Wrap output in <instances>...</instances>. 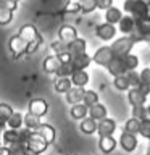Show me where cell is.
Here are the masks:
<instances>
[{
  "label": "cell",
  "instance_id": "obj_1",
  "mask_svg": "<svg viewBox=\"0 0 150 155\" xmlns=\"http://www.w3.org/2000/svg\"><path fill=\"white\" fill-rule=\"evenodd\" d=\"M124 12L129 13V16H132L134 21H137V19L148 18L150 8H148L147 2H144V0H126Z\"/></svg>",
  "mask_w": 150,
  "mask_h": 155
},
{
  "label": "cell",
  "instance_id": "obj_2",
  "mask_svg": "<svg viewBox=\"0 0 150 155\" xmlns=\"http://www.w3.org/2000/svg\"><path fill=\"white\" fill-rule=\"evenodd\" d=\"M139 41V36H123L119 39H116V41L111 42L110 48L113 50L115 57H123V55H128V53H131V50H132L134 44Z\"/></svg>",
  "mask_w": 150,
  "mask_h": 155
},
{
  "label": "cell",
  "instance_id": "obj_3",
  "mask_svg": "<svg viewBox=\"0 0 150 155\" xmlns=\"http://www.w3.org/2000/svg\"><path fill=\"white\" fill-rule=\"evenodd\" d=\"M47 147H48V144H47L37 133H32L31 136H29L28 142H26L28 153H32V155H39V153L45 152Z\"/></svg>",
  "mask_w": 150,
  "mask_h": 155
},
{
  "label": "cell",
  "instance_id": "obj_4",
  "mask_svg": "<svg viewBox=\"0 0 150 155\" xmlns=\"http://www.w3.org/2000/svg\"><path fill=\"white\" fill-rule=\"evenodd\" d=\"M113 58H115V53L110 48V45H103V47H100L99 50L95 52V55L92 57V61H95L97 65L106 68L111 61H113Z\"/></svg>",
  "mask_w": 150,
  "mask_h": 155
},
{
  "label": "cell",
  "instance_id": "obj_5",
  "mask_svg": "<svg viewBox=\"0 0 150 155\" xmlns=\"http://www.w3.org/2000/svg\"><path fill=\"white\" fill-rule=\"evenodd\" d=\"M10 50H11V53H13V57L15 58H19L23 55V53H26V47H28V44L23 41L21 37L18 36H11L10 37Z\"/></svg>",
  "mask_w": 150,
  "mask_h": 155
},
{
  "label": "cell",
  "instance_id": "obj_6",
  "mask_svg": "<svg viewBox=\"0 0 150 155\" xmlns=\"http://www.w3.org/2000/svg\"><path fill=\"white\" fill-rule=\"evenodd\" d=\"M32 133H37L47 144H52L53 140H55V128H53L52 124L41 123L36 129H32Z\"/></svg>",
  "mask_w": 150,
  "mask_h": 155
},
{
  "label": "cell",
  "instance_id": "obj_7",
  "mask_svg": "<svg viewBox=\"0 0 150 155\" xmlns=\"http://www.w3.org/2000/svg\"><path fill=\"white\" fill-rule=\"evenodd\" d=\"M48 110V105L44 99H32L29 102V107H28V113H32L36 116H44Z\"/></svg>",
  "mask_w": 150,
  "mask_h": 155
},
{
  "label": "cell",
  "instance_id": "obj_8",
  "mask_svg": "<svg viewBox=\"0 0 150 155\" xmlns=\"http://www.w3.org/2000/svg\"><path fill=\"white\" fill-rule=\"evenodd\" d=\"M18 36L21 37L26 44H31V42L36 41L41 34L37 32L36 26H32V24H23L21 29H19V32H18Z\"/></svg>",
  "mask_w": 150,
  "mask_h": 155
},
{
  "label": "cell",
  "instance_id": "obj_9",
  "mask_svg": "<svg viewBox=\"0 0 150 155\" xmlns=\"http://www.w3.org/2000/svg\"><path fill=\"white\" fill-rule=\"evenodd\" d=\"M95 34L99 39H102V41H111V39L116 36V28L113 24L103 23V24H100V26H97Z\"/></svg>",
  "mask_w": 150,
  "mask_h": 155
},
{
  "label": "cell",
  "instance_id": "obj_10",
  "mask_svg": "<svg viewBox=\"0 0 150 155\" xmlns=\"http://www.w3.org/2000/svg\"><path fill=\"white\" fill-rule=\"evenodd\" d=\"M119 145L126 152H134L135 147H137V137L134 134H129L126 131H123L119 136Z\"/></svg>",
  "mask_w": 150,
  "mask_h": 155
},
{
  "label": "cell",
  "instance_id": "obj_11",
  "mask_svg": "<svg viewBox=\"0 0 150 155\" xmlns=\"http://www.w3.org/2000/svg\"><path fill=\"white\" fill-rule=\"evenodd\" d=\"M76 37H77L76 28L71 26V24H65V26H61L60 31H58V41H61V42H65V44L73 42Z\"/></svg>",
  "mask_w": 150,
  "mask_h": 155
},
{
  "label": "cell",
  "instance_id": "obj_12",
  "mask_svg": "<svg viewBox=\"0 0 150 155\" xmlns=\"http://www.w3.org/2000/svg\"><path fill=\"white\" fill-rule=\"evenodd\" d=\"M66 48L68 52H70V55L74 58V57H79L82 53H86V41L81 37H76L73 42L66 44Z\"/></svg>",
  "mask_w": 150,
  "mask_h": 155
},
{
  "label": "cell",
  "instance_id": "obj_13",
  "mask_svg": "<svg viewBox=\"0 0 150 155\" xmlns=\"http://www.w3.org/2000/svg\"><path fill=\"white\" fill-rule=\"evenodd\" d=\"M116 131V123L115 120L111 118H105L99 121V126H97V133H99V136L102 137V136H111Z\"/></svg>",
  "mask_w": 150,
  "mask_h": 155
},
{
  "label": "cell",
  "instance_id": "obj_14",
  "mask_svg": "<svg viewBox=\"0 0 150 155\" xmlns=\"http://www.w3.org/2000/svg\"><path fill=\"white\" fill-rule=\"evenodd\" d=\"M84 92H86L84 87H71V89L66 92V102H68V104H71V105L82 104Z\"/></svg>",
  "mask_w": 150,
  "mask_h": 155
},
{
  "label": "cell",
  "instance_id": "obj_15",
  "mask_svg": "<svg viewBox=\"0 0 150 155\" xmlns=\"http://www.w3.org/2000/svg\"><path fill=\"white\" fill-rule=\"evenodd\" d=\"M145 97L142 92H140L137 87H129L128 89V100H129V104L131 107H137V105H144L145 104Z\"/></svg>",
  "mask_w": 150,
  "mask_h": 155
},
{
  "label": "cell",
  "instance_id": "obj_16",
  "mask_svg": "<svg viewBox=\"0 0 150 155\" xmlns=\"http://www.w3.org/2000/svg\"><path fill=\"white\" fill-rule=\"evenodd\" d=\"M87 115H90L89 118L95 120L97 123H99V121L106 118V107L103 104H99V102H97V104H94L92 107H89V113Z\"/></svg>",
  "mask_w": 150,
  "mask_h": 155
},
{
  "label": "cell",
  "instance_id": "obj_17",
  "mask_svg": "<svg viewBox=\"0 0 150 155\" xmlns=\"http://www.w3.org/2000/svg\"><path fill=\"white\" fill-rule=\"evenodd\" d=\"M89 74H87V71L86 70H81V71H74L71 74V84L73 87H86L87 86V82H89Z\"/></svg>",
  "mask_w": 150,
  "mask_h": 155
},
{
  "label": "cell",
  "instance_id": "obj_18",
  "mask_svg": "<svg viewBox=\"0 0 150 155\" xmlns=\"http://www.w3.org/2000/svg\"><path fill=\"white\" fill-rule=\"evenodd\" d=\"M60 66H61V61L58 60L57 55H50L44 60V71L48 73V74H57Z\"/></svg>",
  "mask_w": 150,
  "mask_h": 155
},
{
  "label": "cell",
  "instance_id": "obj_19",
  "mask_svg": "<svg viewBox=\"0 0 150 155\" xmlns=\"http://www.w3.org/2000/svg\"><path fill=\"white\" fill-rule=\"evenodd\" d=\"M118 26H119V31L126 34V36H131V34L134 32V29H135V21L132 19V16H129V15H123V18L119 19V23H118Z\"/></svg>",
  "mask_w": 150,
  "mask_h": 155
},
{
  "label": "cell",
  "instance_id": "obj_20",
  "mask_svg": "<svg viewBox=\"0 0 150 155\" xmlns=\"http://www.w3.org/2000/svg\"><path fill=\"white\" fill-rule=\"evenodd\" d=\"M116 147V139L113 136H102L99 139V149L103 153H111Z\"/></svg>",
  "mask_w": 150,
  "mask_h": 155
},
{
  "label": "cell",
  "instance_id": "obj_21",
  "mask_svg": "<svg viewBox=\"0 0 150 155\" xmlns=\"http://www.w3.org/2000/svg\"><path fill=\"white\" fill-rule=\"evenodd\" d=\"M106 70L108 73L113 78L116 76H121V74H126V70H124V65H123V60H121V57H115L113 61L110 63L108 66H106Z\"/></svg>",
  "mask_w": 150,
  "mask_h": 155
},
{
  "label": "cell",
  "instance_id": "obj_22",
  "mask_svg": "<svg viewBox=\"0 0 150 155\" xmlns=\"http://www.w3.org/2000/svg\"><path fill=\"white\" fill-rule=\"evenodd\" d=\"M90 61H92V57H89L87 53H82V55L73 58L71 65L74 66V71H81V70H86L90 65Z\"/></svg>",
  "mask_w": 150,
  "mask_h": 155
},
{
  "label": "cell",
  "instance_id": "obj_23",
  "mask_svg": "<svg viewBox=\"0 0 150 155\" xmlns=\"http://www.w3.org/2000/svg\"><path fill=\"white\" fill-rule=\"evenodd\" d=\"M121 18H123V13H121L119 8L110 7L108 10H105V23H108V24H116V23H119Z\"/></svg>",
  "mask_w": 150,
  "mask_h": 155
},
{
  "label": "cell",
  "instance_id": "obj_24",
  "mask_svg": "<svg viewBox=\"0 0 150 155\" xmlns=\"http://www.w3.org/2000/svg\"><path fill=\"white\" fill-rule=\"evenodd\" d=\"M137 31L139 37H150V19L145 18V19H137L135 21V29Z\"/></svg>",
  "mask_w": 150,
  "mask_h": 155
},
{
  "label": "cell",
  "instance_id": "obj_25",
  "mask_svg": "<svg viewBox=\"0 0 150 155\" xmlns=\"http://www.w3.org/2000/svg\"><path fill=\"white\" fill-rule=\"evenodd\" d=\"M71 118L73 120H79V121H82L87 116V113H89V108H87L86 105H82V104H77V105H73L71 107Z\"/></svg>",
  "mask_w": 150,
  "mask_h": 155
},
{
  "label": "cell",
  "instance_id": "obj_26",
  "mask_svg": "<svg viewBox=\"0 0 150 155\" xmlns=\"http://www.w3.org/2000/svg\"><path fill=\"white\" fill-rule=\"evenodd\" d=\"M97 126H99V123H97L95 120H92V118H84L81 121V126H79V129L82 131L84 134H94L97 133Z\"/></svg>",
  "mask_w": 150,
  "mask_h": 155
},
{
  "label": "cell",
  "instance_id": "obj_27",
  "mask_svg": "<svg viewBox=\"0 0 150 155\" xmlns=\"http://www.w3.org/2000/svg\"><path fill=\"white\" fill-rule=\"evenodd\" d=\"M121 60H123V65H124L126 73H128V71H134L135 68L139 66V58L135 57V55H132V53L123 55V57H121Z\"/></svg>",
  "mask_w": 150,
  "mask_h": 155
},
{
  "label": "cell",
  "instance_id": "obj_28",
  "mask_svg": "<svg viewBox=\"0 0 150 155\" xmlns=\"http://www.w3.org/2000/svg\"><path fill=\"white\" fill-rule=\"evenodd\" d=\"M71 87H73V84H71L70 78H58V79L55 81V91L58 92V94H66Z\"/></svg>",
  "mask_w": 150,
  "mask_h": 155
},
{
  "label": "cell",
  "instance_id": "obj_29",
  "mask_svg": "<svg viewBox=\"0 0 150 155\" xmlns=\"http://www.w3.org/2000/svg\"><path fill=\"white\" fill-rule=\"evenodd\" d=\"M23 124L26 126L28 129H36L39 124H41V116H36V115H32V113H26V115H23Z\"/></svg>",
  "mask_w": 150,
  "mask_h": 155
},
{
  "label": "cell",
  "instance_id": "obj_30",
  "mask_svg": "<svg viewBox=\"0 0 150 155\" xmlns=\"http://www.w3.org/2000/svg\"><path fill=\"white\" fill-rule=\"evenodd\" d=\"M7 126L8 129H21L23 126V115L18 113V111H13V115L8 118L7 121Z\"/></svg>",
  "mask_w": 150,
  "mask_h": 155
},
{
  "label": "cell",
  "instance_id": "obj_31",
  "mask_svg": "<svg viewBox=\"0 0 150 155\" xmlns=\"http://www.w3.org/2000/svg\"><path fill=\"white\" fill-rule=\"evenodd\" d=\"M99 102V94H97L95 91H87L84 92V97H82V105H86L87 108L89 107H92L94 104H97Z\"/></svg>",
  "mask_w": 150,
  "mask_h": 155
},
{
  "label": "cell",
  "instance_id": "obj_32",
  "mask_svg": "<svg viewBox=\"0 0 150 155\" xmlns=\"http://www.w3.org/2000/svg\"><path fill=\"white\" fill-rule=\"evenodd\" d=\"M13 115V108L11 105L8 104H0V124H5L7 126V121L8 118Z\"/></svg>",
  "mask_w": 150,
  "mask_h": 155
},
{
  "label": "cell",
  "instance_id": "obj_33",
  "mask_svg": "<svg viewBox=\"0 0 150 155\" xmlns=\"http://www.w3.org/2000/svg\"><path fill=\"white\" fill-rule=\"evenodd\" d=\"M132 118L137 120V121H144L148 118V113H147V107L145 105H137V107H132Z\"/></svg>",
  "mask_w": 150,
  "mask_h": 155
},
{
  "label": "cell",
  "instance_id": "obj_34",
  "mask_svg": "<svg viewBox=\"0 0 150 155\" xmlns=\"http://www.w3.org/2000/svg\"><path fill=\"white\" fill-rule=\"evenodd\" d=\"M2 140L5 142V145H10L18 140V133L16 129H3L2 131Z\"/></svg>",
  "mask_w": 150,
  "mask_h": 155
},
{
  "label": "cell",
  "instance_id": "obj_35",
  "mask_svg": "<svg viewBox=\"0 0 150 155\" xmlns=\"http://www.w3.org/2000/svg\"><path fill=\"white\" fill-rule=\"evenodd\" d=\"M8 150H10V155H28V149H26V144H21V142H13L7 145Z\"/></svg>",
  "mask_w": 150,
  "mask_h": 155
},
{
  "label": "cell",
  "instance_id": "obj_36",
  "mask_svg": "<svg viewBox=\"0 0 150 155\" xmlns=\"http://www.w3.org/2000/svg\"><path fill=\"white\" fill-rule=\"evenodd\" d=\"M113 84H115V87L118 91H128L129 89V81H128V76L126 74H121V76H116L115 78V81H113Z\"/></svg>",
  "mask_w": 150,
  "mask_h": 155
},
{
  "label": "cell",
  "instance_id": "obj_37",
  "mask_svg": "<svg viewBox=\"0 0 150 155\" xmlns=\"http://www.w3.org/2000/svg\"><path fill=\"white\" fill-rule=\"evenodd\" d=\"M139 128H140V121L137 120H134V118H131L126 121V124H124V131L126 133H129V134H139Z\"/></svg>",
  "mask_w": 150,
  "mask_h": 155
},
{
  "label": "cell",
  "instance_id": "obj_38",
  "mask_svg": "<svg viewBox=\"0 0 150 155\" xmlns=\"http://www.w3.org/2000/svg\"><path fill=\"white\" fill-rule=\"evenodd\" d=\"M79 7H81V13L82 15H89V13H92L97 8V5H95V0H81Z\"/></svg>",
  "mask_w": 150,
  "mask_h": 155
},
{
  "label": "cell",
  "instance_id": "obj_39",
  "mask_svg": "<svg viewBox=\"0 0 150 155\" xmlns=\"http://www.w3.org/2000/svg\"><path fill=\"white\" fill-rule=\"evenodd\" d=\"M13 19V12L5 7H0V26H5V24L11 23Z\"/></svg>",
  "mask_w": 150,
  "mask_h": 155
},
{
  "label": "cell",
  "instance_id": "obj_40",
  "mask_svg": "<svg viewBox=\"0 0 150 155\" xmlns=\"http://www.w3.org/2000/svg\"><path fill=\"white\" fill-rule=\"evenodd\" d=\"M73 73H74V66L71 63H66V65H61L60 70L57 71V78H71Z\"/></svg>",
  "mask_w": 150,
  "mask_h": 155
},
{
  "label": "cell",
  "instance_id": "obj_41",
  "mask_svg": "<svg viewBox=\"0 0 150 155\" xmlns=\"http://www.w3.org/2000/svg\"><path fill=\"white\" fill-rule=\"evenodd\" d=\"M126 76H128V81H129V86L131 87H137L140 84V76H139V73L137 71H128L126 73Z\"/></svg>",
  "mask_w": 150,
  "mask_h": 155
},
{
  "label": "cell",
  "instance_id": "obj_42",
  "mask_svg": "<svg viewBox=\"0 0 150 155\" xmlns=\"http://www.w3.org/2000/svg\"><path fill=\"white\" fill-rule=\"evenodd\" d=\"M139 134L142 136V137H150V118L140 121V128H139Z\"/></svg>",
  "mask_w": 150,
  "mask_h": 155
},
{
  "label": "cell",
  "instance_id": "obj_43",
  "mask_svg": "<svg viewBox=\"0 0 150 155\" xmlns=\"http://www.w3.org/2000/svg\"><path fill=\"white\" fill-rule=\"evenodd\" d=\"M50 50L55 52V55H60V53H63V52H68V48H66V44H65V42L55 41V42H52Z\"/></svg>",
  "mask_w": 150,
  "mask_h": 155
},
{
  "label": "cell",
  "instance_id": "obj_44",
  "mask_svg": "<svg viewBox=\"0 0 150 155\" xmlns=\"http://www.w3.org/2000/svg\"><path fill=\"white\" fill-rule=\"evenodd\" d=\"M139 76H140V84L150 86V66L148 68H144V70L139 73Z\"/></svg>",
  "mask_w": 150,
  "mask_h": 155
},
{
  "label": "cell",
  "instance_id": "obj_45",
  "mask_svg": "<svg viewBox=\"0 0 150 155\" xmlns=\"http://www.w3.org/2000/svg\"><path fill=\"white\" fill-rule=\"evenodd\" d=\"M42 42H44V39H42V36H39L34 42H31V44H28V47H26V53H34L37 50V47L39 45H42Z\"/></svg>",
  "mask_w": 150,
  "mask_h": 155
},
{
  "label": "cell",
  "instance_id": "obj_46",
  "mask_svg": "<svg viewBox=\"0 0 150 155\" xmlns=\"http://www.w3.org/2000/svg\"><path fill=\"white\" fill-rule=\"evenodd\" d=\"M95 5L100 10H108L110 7H113V0H95Z\"/></svg>",
  "mask_w": 150,
  "mask_h": 155
},
{
  "label": "cell",
  "instance_id": "obj_47",
  "mask_svg": "<svg viewBox=\"0 0 150 155\" xmlns=\"http://www.w3.org/2000/svg\"><path fill=\"white\" fill-rule=\"evenodd\" d=\"M57 57H58V60L61 61V65L71 63V60H73V57L70 55V52H63V53H60V55H57Z\"/></svg>",
  "mask_w": 150,
  "mask_h": 155
},
{
  "label": "cell",
  "instance_id": "obj_48",
  "mask_svg": "<svg viewBox=\"0 0 150 155\" xmlns=\"http://www.w3.org/2000/svg\"><path fill=\"white\" fill-rule=\"evenodd\" d=\"M65 12L66 13H77V12H81V7H79V3H68L65 7Z\"/></svg>",
  "mask_w": 150,
  "mask_h": 155
},
{
  "label": "cell",
  "instance_id": "obj_49",
  "mask_svg": "<svg viewBox=\"0 0 150 155\" xmlns=\"http://www.w3.org/2000/svg\"><path fill=\"white\" fill-rule=\"evenodd\" d=\"M137 89H139L140 92H142V94H144L145 97H147V95L150 94V86H144V84H139V86H137Z\"/></svg>",
  "mask_w": 150,
  "mask_h": 155
},
{
  "label": "cell",
  "instance_id": "obj_50",
  "mask_svg": "<svg viewBox=\"0 0 150 155\" xmlns=\"http://www.w3.org/2000/svg\"><path fill=\"white\" fill-rule=\"evenodd\" d=\"M0 155H10V150L7 145H0Z\"/></svg>",
  "mask_w": 150,
  "mask_h": 155
},
{
  "label": "cell",
  "instance_id": "obj_51",
  "mask_svg": "<svg viewBox=\"0 0 150 155\" xmlns=\"http://www.w3.org/2000/svg\"><path fill=\"white\" fill-rule=\"evenodd\" d=\"M81 0H68V3H79Z\"/></svg>",
  "mask_w": 150,
  "mask_h": 155
},
{
  "label": "cell",
  "instance_id": "obj_52",
  "mask_svg": "<svg viewBox=\"0 0 150 155\" xmlns=\"http://www.w3.org/2000/svg\"><path fill=\"white\" fill-rule=\"evenodd\" d=\"M147 113H148V118H150V105L147 107Z\"/></svg>",
  "mask_w": 150,
  "mask_h": 155
},
{
  "label": "cell",
  "instance_id": "obj_53",
  "mask_svg": "<svg viewBox=\"0 0 150 155\" xmlns=\"http://www.w3.org/2000/svg\"><path fill=\"white\" fill-rule=\"evenodd\" d=\"M10 2H16V3H18V2H19V0H10Z\"/></svg>",
  "mask_w": 150,
  "mask_h": 155
},
{
  "label": "cell",
  "instance_id": "obj_54",
  "mask_svg": "<svg viewBox=\"0 0 150 155\" xmlns=\"http://www.w3.org/2000/svg\"><path fill=\"white\" fill-rule=\"evenodd\" d=\"M0 140H2V131H0Z\"/></svg>",
  "mask_w": 150,
  "mask_h": 155
},
{
  "label": "cell",
  "instance_id": "obj_55",
  "mask_svg": "<svg viewBox=\"0 0 150 155\" xmlns=\"http://www.w3.org/2000/svg\"><path fill=\"white\" fill-rule=\"evenodd\" d=\"M147 5H148V8H150V0H148V2H147Z\"/></svg>",
  "mask_w": 150,
  "mask_h": 155
},
{
  "label": "cell",
  "instance_id": "obj_56",
  "mask_svg": "<svg viewBox=\"0 0 150 155\" xmlns=\"http://www.w3.org/2000/svg\"><path fill=\"white\" fill-rule=\"evenodd\" d=\"M145 155H150V150H148V152H147V153H145Z\"/></svg>",
  "mask_w": 150,
  "mask_h": 155
},
{
  "label": "cell",
  "instance_id": "obj_57",
  "mask_svg": "<svg viewBox=\"0 0 150 155\" xmlns=\"http://www.w3.org/2000/svg\"><path fill=\"white\" fill-rule=\"evenodd\" d=\"M148 19H150V13H148Z\"/></svg>",
  "mask_w": 150,
  "mask_h": 155
},
{
  "label": "cell",
  "instance_id": "obj_58",
  "mask_svg": "<svg viewBox=\"0 0 150 155\" xmlns=\"http://www.w3.org/2000/svg\"><path fill=\"white\" fill-rule=\"evenodd\" d=\"M28 155H32V153H28Z\"/></svg>",
  "mask_w": 150,
  "mask_h": 155
},
{
  "label": "cell",
  "instance_id": "obj_59",
  "mask_svg": "<svg viewBox=\"0 0 150 155\" xmlns=\"http://www.w3.org/2000/svg\"><path fill=\"white\" fill-rule=\"evenodd\" d=\"M148 142H150V137H148Z\"/></svg>",
  "mask_w": 150,
  "mask_h": 155
},
{
  "label": "cell",
  "instance_id": "obj_60",
  "mask_svg": "<svg viewBox=\"0 0 150 155\" xmlns=\"http://www.w3.org/2000/svg\"><path fill=\"white\" fill-rule=\"evenodd\" d=\"M148 41H150V37H148Z\"/></svg>",
  "mask_w": 150,
  "mask_h": 155
}]
</instances>
